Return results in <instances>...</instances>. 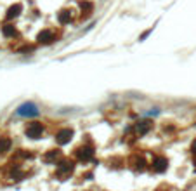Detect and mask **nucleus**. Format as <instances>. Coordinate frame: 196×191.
<instances>
[{
    "label": "nucleus",
    "instance_id": "1",
    "mask_svg": "<svg viewBox=\"0 0 196 191\" xmlns=\"http://www.w3.org/2000/svg\"><path fill=\"white\" fill-rule=\"evenodd\" d=\"M42 134H44V125L38 124V122H31L26 127V136L31 139H38Z\"/></svg>",
    "mask_w": 196,
    "mask_h": 191
},
{
    "label": "nucleus",
    "instance_id": "2",
    "mask_svg": "<svg viewBox=\"0 0 196 191\" xmlns=\"http://www.w3.org/2000/svg\"><path fill=\"white\" fill-rule=\"evenodd\" d=\"M18 115H21V116H37L38 115V110H37V106L33 104V102H24V104H21V106L18 108Z\"/></svg>",
    "mask_w": 196,
    "mask_h": 191
},
{
    "label": "nucleus",
    "instance_id": "3",
    "mask_svg": "<svg viewBox=\"0 0 196 191\" xmlns=\"http://www.w3.org/2000/svg\"><path fill=\"white\" fill-rule=\"evenodd\" d=\"M151 167H153L155 172H165L167 167H168V160H167L165 156H155Z\"/></svg>",
    "mask_w": 196,
    "mask_h": 191
},
{
    "label": "nucleus",
    "instance_id": "4",
    "mask_svg": "<svg viewBox=\"0 0 196 191\" xmlns=\"http://www.w3.org/2000/svg\"><path fill=\"white\" fill-rule=\"evenodd\" d=\"M71 137H73V130L71 129H61L59 132L56 134V141L59 144H66V142H70Z\"/></svg>",
    "mask_w": 196,
    "mask_h": 191
},
{
    "label": "nucleus",
    "instance_id": "5",
    "mask_svg": "<svg viewBox=\"0 0 196 191\" xmlns=\"http://www.w3.org/2000/svg\"><path fill=\"white\" fill-rule=\"evenodd\" d=\"M76 156H78L82 162H87V160H90L92 156H94V150H92L90 146H82V148L76 150Z\"/></svg>",
    "mask_w": 196,
    "mask_h": 191
},
{
    "label": "nucleus",
    "instance_id": "6",
    "mask_svg": "<svg viewBox=\"0 0 196 191\" xmlns=\"http://www.w3.org/2000/svg\"><path fill=\"white\" fill-rule=\"evenodd\" d=\"M73 167H75L73 162L64 160V162H61V163L57 165V172H59V174H68V172H71V170H73Z\"/></svg>",
    "mask_w": 196,
    "mask_h": 191
},
{
    "label": "nucleus",
    "instance_id": "7",
    "mask_svg": "<svg viewBox=\"0 0 196 191\" xmlns=\"http://www.w3.org/2000/svg\"><path fill=\"white\" fill-rule=\"evenodd\" d=\"M52 40H54V33L50 30H44L38 35V42L40 44H50Z\"/></svg>",
    "mask_w": 196,
    "mask_h": 191
},
{
    "label": "nucleus",
    "instance_id": "8",
    "mask_svg": "<svg viewBox=\"0 0 196 191\" xmlns=\"http://www.w3.org/2000/svg\"><path fill=\"white\" fill-rule=\"evenodd\" d=\"M11 150V139L2 137L0 139V153H7Z\"/></svg>",
    "mask_w": 196,
    "mask_h": 191
},
{
    "label": "nucleus",
    "instance_id": "9",
    "mask_svg": "<svg viewBox=\"0 0 196 191\" xmlns=\"http://www.w3.org/2000/svg\"><path fill=\"white\" fill-rule=\"evenodd\" d=\"M151 122H141V124H137V132L139 134H146L149 129H151Z\"/></svg>",
    "mask_w": 196,
    "mask_h": 191
},
{
    "label": "nucleus",
    "instance_id": "10",
    "mask_svg": "<svg viewBox=\"0 0 196 191\" xmlns=\"http://www.w3.org/2000/svg\"><path fill=\"white\" fill-rule=\"evenodd\" d=\"M56 156H59V150H52L50 153H47V155H45V160H52Z\"/></svg>",
    "mask_w": 196,
    "mask_h": 191
},
{
    "label": "nucleus",
    "instance_id": "11",
    "mask_svg": "<svg viewBox=\"0 0 196 191\" xmlns=\"http://www.w3.org/2000/svg\"><path fill=\"white\" fill-rule=\"evenodd\" d=\"M193 153H196V141L193 142Z\"/></svg>",
    "mask_w": 196,
    "mask_h": 191
}]
</instances>
